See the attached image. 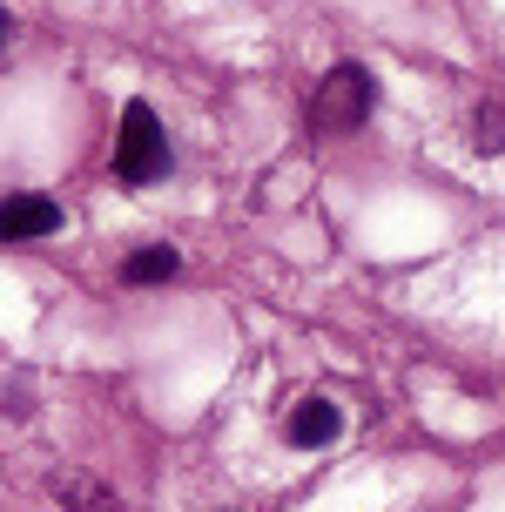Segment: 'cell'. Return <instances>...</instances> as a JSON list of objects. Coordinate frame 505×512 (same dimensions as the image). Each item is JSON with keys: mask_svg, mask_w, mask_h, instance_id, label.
I'll list each match as a JSON object with an SVG mask.
<instances>
[{"mask_svg": "<svg viewBox=\"0 0 505 512\" xmlns=\"http://www.w3.org/2000/svg\"><path fill=\"white\" fill-rule=\"evenodd\" d=\"M115 176L128 189H142V182H162L169 176V135L155 122L149 102H128L122 108V135H115Z\"/></svg>", "mask_w": 505, "mask_h": 512, "instance_id": "obj_1", "label": "cell"}, {"mask_svg": "<svg viewBox=\"0 0 505 512\" xmlns=\"http://www.w3.org/2000/svg\"><path fill=\"white\" fill-rule=\"evenodd\" d=\"M7 41H14V21H7V14H0V48H7Z\"/></svg>", "mask_w": 505, "mask_h": 512, "instance_id": "obj_8", "label": "cell"}, {"mask_svg": "<svg viewBox=\"0 0 505 512\" xmlns=\"http://www.w3.org/2000/svg\"><path fill=\"white\" fill-rule=\"evenodd\" d=\"M371 75L357 68V61H337L324 81H317V95H310V128L317 135H351V128H364V115H371Z\"/></svg>", "mask_w": 505, "mask_h": 512, "instance_id": "obj_2", "label": "cell"}, {"mask_svg": "<svg viewBox=\"0 0 505 512\" xmlns=\"http://www.w3.org/2000/svg\"><path fill=\"white\" fill-rule=\"evenodd\" d=\"M54 499L68 512H122V499L101 486L95 472H54Z\"/></svg>", "mask_w": 505, "mask_h": 512, "instance_id": "obj_5", "label": "cell"}, {"mask_svg": "<svg viewBox=\"0 0 505 512\" xmlns=\"http://www.w3.org/2000/svg\"><path fill=\"white\" fill-rule=\"evenodd\" d=\"M337 432H344V411L330 405V398H303V405H290V418H283V438H290L297 452H317V445H330Z\"/></svg>", "mask_w": 505, "mask_h": 512, "instance_id": "obj_4", "label": "cell"}, {"mask_svg": "<svg viewBox=\"0 0 505 512\" xmlns=\"http://www.w3.org/2000/svg\"><path fill=\"white\" fill-rule=\"evenodd\" d=\"M61 230V209L48 196H7L0 203V243H34V236Z\"/></svg>", "mask_w": 505, "mask_h": 512, "instance_id": "obj_3", "label": "cell"}, {"mask_svg": "<svg viewBox=\"0 0 505 512\" xmlns=\"http://www.w3.org/2000/svg\"><path fill=\"white\" fill-rule=\"evenodd\" d=\"M472 149L479 155H505V115L499 108H472Z\"/></svg>", "mask_w": 505, "mask_h": 512, "instance_id": "obj_7", "label": "cell"}, {"mask_svg": "<svg viewBox=\"0 0 505 512\" xmlns=\"http://www.w3.org/2000/svg\"><path fill=\"white\" fill-rule=\"evenodd\" d=\"M176 277V250H135V256H122V283H169Z\"/></svg>", "mask_w": 505, "mask_h": 512, "instance_id": "obj_6", "label": "cell"}]
</instances>
